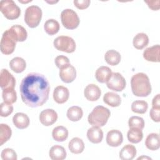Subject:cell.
I'll list each match as a JSON object with an SVG mask.
<instances>
[{"label":"cell","mask_w":160,"mask_h":160,"mask_svg":"<svg viewBox=\"0 0 160 160\" xmlns=\"http://www.w3.org/2000/svg\"><path fill=\"white\" fill-rule=\"evenodd\" d=\"M87 137L90 142L94 144L101 142L103 138V132L99 127L92 126L87 131Z\"/></svg>","instance_id":"cell-19"},{"label":"cell","mask_w":160,"mask_h":160,"mask_svg":"<svg viewBox=\"0 0 160 160\" xmlns=\"http://www.w3.org/2000/svg\"><path fill=\"white\" fill-rule=\"evenodd\" d=\"M39 121L45 126L52 125L58 119V114L52 109H46L41 112L39 114Z\"/></svg>","instance_id":"cell-11"},{"label":"cell","mask_w":160,"mask_h":160,"mask_svg":"<svg viewBox=\"0 0 160 160\" xmlns=\"http://www.w3.org/2000/svg\"><path fill=\"white\" fill-rule=\"evenodd\" d=\"M54 62H55V64L56 65V66L59 69L68 66L70 64L68 58L65 56H63V55L58 56L55 58Z\"/></svg>","instance_id":"cell-39"},{"label":"cell","mask_w":160,"mask_h":160,"mask_svg":"<svg viewBox=\"0 0 160 160\" xmlns=\"http://www.w3.org/2000/svg\"><path fill=\"white\" fill-rule=\"evenodd\" d=\"M128 139L131 143H138L143 138V133L142 129L136 128H130L127 133Z\"/></svg>","instance_id":"cell-30"},{"label":"cell","mask_w":160,"mask_h":160,"mask_svg":"<svg viewBox=\"0 0 160 160\" xmlns=\"http://www.w3.org/2000/svg\"><path fill=\"white\" fill-rule=\"evenodd\" d=\"M49 155L52 160H63L66 158V151L64 147L56 144L51 148Z\"/></svg>","instance_id":"cell-21"},{"label":"cell","mask_w":160,"mask_h":160,"mask_svg":"<svg viewBox=\"0 0 160 160\" xmlns=\"http://www.w3.org/2000/svg\"><path fill=\"white\" fill-rule=\"evenodd\" d=\"M160 46L154 45L146 48L143 52V58L148 61L159 62Z\"/></svg>","instance_id":"cell-16"},{"label":"cell","mask_w":160,"mask_h":160,"mask_svg":"<svg viewBox=\"0 0 160 160\" xmlns=\"http://www.w3.org/2000/svg\"><path fill=\"white\" fill-rule=\"evenodd\" d=\"M48 3H50V4H53V3H56V2H58V1H46Z\"/></svg>","instance_id":"cell-44"},{"label":"cell","mask_w":160,"mask_h":160,"mask_svg":"<svg viewBox=\"0 0 160 160\" xmlns=\"http://www.w3.org/2000/svg\"><path fill=\"white\" fill-rule=\"evenodd\" d=\"M148 108V104L146 101L142 100H137L132 102L131 104V110L132 112L138 114H144Z\"/></svg>","instance_id":"cell-34"},{"label":"cell","mask_w":160,"mask_h":160,"mask_svg":"<svg viewBox=\"0 0 160 160\" xmlns=\"http://www.w3.org/2000/svg\"><path fill=\"white\" fill-rule=\"evenodd\" d=\"M107 87L114 91H122L126 86L124 78L119 72H112L106 81Z\"/></svg>","instance_id":"cell-8"},{"label":"cell","mask_w":160,"mask_h":160,"mask_svg":"<svg viewBox=\"0 0 160 160\" xmlns=\"http://www.w3.org/2000/svg\"><path fill=\"white\" fill-rule=\"evenodd\" d=\"M59 77L64 82H72L76 78V70L72 65L69 64L68 66L60 69Z\"/></svg>","instance_id":"cell-13"},{"label":"cell","mask_w":160,"mask_h":160,"mask_svg":"<svg viewBox=\"0 0 160 160\" xmlns=\"http://www.w3.org/2000/svg\"><path fill=\"white\" fill-rule=\"evenodd\" d=\"M150 118L151 119L156 122H159L160 121V109L151 108L149 112Z\"/></svg>","instance_id":"cell-40"},{"label":"cell","mask_w":160,"mask_h":160,"mask_svg":"<svg viewBox=\"0 0 160 160\" xmlns=\"http://www.w3.org/2000/svg\"><path fill=\"white\" fill-rule=\"evenodd\" d=\"M145 145L149 150H158L160 147V139L159 134L152 132L148 134L145 141Z\"/></svg>","instance_id":"cell-20"},{"label":"cell","mask_w":160,"mask_h":160,"mask_svg":"<svg viewBox=\"0 0 160 160\" xmlns=\"http://www.w3.org/2000/svg\"><path fill=\"white\" fill-rule=\"evenodd\" d=\"M19 89L23 102L29 107L37 108L48 99L50 86L43 74L31 72L22 79Z\"/></svg>","instance_id":"cell-1"},{"label":"cell","mask_w":160,"mask_h":160,"mask_svg":"<svg viewBox=\"0 0 160 160\" xmlns=\"http://www.w3.org/2000/svg\"><path fill=\"white\" fill-rule=\"evenodd\" d=\"M59 28L60 26L59 22L54 19H48L44 24V29L46 32L50 36H52L58 33Z\"/></svg>","instance_id":"cell-32"},{"label":"cell","mask_w":160,"mask_h":160,"mask_svg":"<svg viewBox=\"0 0 160 160\" xmlns=\"http://www.w3.org/2000/svg\"><path fill=\"white\" fill-rule=\"evenodd\" d=\"M67 117L71 121H79L83 115V111L81 108L73 106L70 107L67 111Z\"/></svg>","instance_id":"cell-31"},{"label":"cell","mask_w":160,"mask_h":160,"mask_svg":"<svg viewBox=\"0 0 160 160\" xmlns=\"http://www.w3.org/2000/svg\"><path fill=\"white\" fill-rule=\"evenodd\" d=\"M148 7L152 11H158L160 8V1H144Z\"/></svg>","instance_id":"cell-42"},{"label":"cell","mask_w":160,"mask_h":160,"mask_svg":"<svg viewBox=\"0 0 160 160\" xmlns=\"http://www.w3.org/2000/svg\"><path fill=\"white\" fill-rule=\"evenodd\" d=\"M16 79L13 75L8 69H2L0 72V86L2 89L14 88Z\"/></svg>","instance_id":"cell-10"},{"label":"cell","mask_w":160,"mask_h":160,"mask_svg":"<svg viewBox=\"0 0 160 160\" xmlns=\"http://www.w3.org/2000/svg\"><path fill=\"white\" fill-rule=\"evenodd\" d=\"M111 74L112 71L109 67L102 66L97 69L95 73V77L98 82L104 83L106 82Z\"/></svg>","instance_id":"cell-22"},{"label":"cell","mask_w":160,"mask_h":160,"mask_svg":"<svg viewBox=\"0 0 160 160\" xmlns=\"http://www.w3.org/2000/svg\"><path fill=\"white\" fill-rule=\"evenodd\" d=\"M152 108L156 109H160V94H158L154 96L152 101Z\"/></svg>","instance_id":"cell-43"},{"label":"cell","mask_w":160,"mask_h":160,"mask_svg":"<svg viewBox=\"0 0 160 160\" xmlns=\"http://www.w3.org/2000/svg\"><path fill=\"white\" fill-rule=\"evenodd\" d=\"M54 48L61 51L67 53H72L76 49V42L74 40L67 36H60L57 37L53 42Z\"/></svg>","instance_id":"cell-7"},{"label":"cell","mask_w":160,"mask_h":160,"mask_svg":"<svg viewBox=\"0 0 160 160\" xmlns=\"http://www.w3.org/2000/svg\"><path fill=\"white\" fill-rule=\"evenodd\" d=\"M136 155V149L131 144L125 145L119 152V158L122 160H131Z\"/></svg>","instance_id":"cell-23"},{"label":"cell","mask_w":160,"mask_h":160,"mask_svg":"<svg viewBox=\"0 0 160 160\" xmlns=\"http://www.w3.org/2000/svg\"><path fill=\"white\" fill-rule=\"evenodd\" d=\"M104 59L106 62L111 66L118 65L121 59L120 53L116 50H108L104 54Z\"/></svg>","instance_id":"cell-28"},{"label":"cell","mask_w":160,"mask_h":160,"mask_svg":"<svg viewBox=\"0 0 160 160\" xmlns=\"http://www.w3.org/2000/svg\"><path fill=\"white\" fill-rule=\"evenodd\" d=\"M7 31L16 42H23L27 39L28 32L26 29L21 25H14Z\"/></svg>","instance_id":"cell-12"},{"label":"cell","mask_w":160,"mask_h":160,"mask_svg":"<svg viewBox=\"0 0 160 160\" xmlns=\"http://www.w3.org/2000/svg\"><path fill=\"white\" fill-rule=\"evenodd\" d=\"M12 122L17 128L23 129L29 126L30 121L27 114L23 112H17L12 118Z\"/></svg>","instance_id":"cell-18"},{"label":"cell","mask_w":160,"mask_h":160,"mask_svg":"<svg viewBox=\"0 0 160 160\" xmlns=\"http://www.w3.org/2000/svg\"><path fill=\"white\" fill-rule=\"evenodd\" d=\"M13 112V106L12 104L6 102L1 103L0 105V116L1 117H8Z\"/></svg>","instance_id":"cell-38"},{"label":"cell","mask_w":160,"mask_h":160,"mask_svg":"<svg viewBox=\"0 0 160 160\" xmlns=\"http://www.w3.org/2000/svg\"><path fill=\"white\" fill-rule=\"evenodd\" d=\"M103 101L109 106L118 107L121 103V98L117 93L108 92L103 96Z\"/></svg>","instance_id":"cell-26"},{"label":"cell","mask_w":160,"mask_h":160,"mask_svg":"<svg viewBox=\"0 0 160 160\" xmlns=\"http://www.w3.org/2000/svg\"><path fill=\"white\" fill-rule=\"evenodd\" d=\"M131 86L132 93L138 97H146L151 92L149 79L143 72H138L132 76Z\"/></svg>","instance_id":"cell-2"},{"label":"cell","mask_w":160,"mask_h":160,"mask_svg":"<svg viewBox=\"0 0 160 160\" xmlns=\"http://www.w3.org/2000/svg\"><path fill=\"white\" fill-rule=\"evenodd\" d=\"M42 10L36 5H32L28 7L25 11L24 21L31 28L37 27L42 18Z\"/></svg>","instance_id":"cell-4"},{"label":"cell","mask_w":160,"mask_h":160,"mask_svg":"<svg viewBox=\"0 0 160 160\" xmlns=\"http://www.w3.org/2000/svg\"><path fill=\"white\" fill-rule=\"evenodd\" d=\"M84 94L88 101H96L100 98L101 91L97 85L89 84L85 88Z\"/></svg>","instance_id":"cell-17"},{"label":"cell","mask_w":160,"mask_h":160,"mask_svg":"<svg viewBox=\"0 0 160 160\" xmlns=\"http://www.w3.org/2000/svg\"><path fill=\"white\" fill-rule=\"evenodd\" d=\"M69 96L68 89L63 86H58L55 88L53 92V99L58 104L66 102Z\"/></svg>","instance_id":"cell-15"},{"label":"cell","mask_w":160,"mask_h":160,"mask_svg":"<svg viewBox=\"0 0 160 160\" xmlns=\"http://www.w3.org/2000/svg\"><path fill=\"white\" fill-rule=\"evenodd\" d=\"M73 2L77 8L79 9H84L89 7L91 1L89 0H79L74 1Z\"/></svg>","instance_id":"cell-41"},{"label":"cell","mask_w":160,"mask_h":160,"mask_svg":"<svg viewBox=\"0 0 160 160\" xmlns=\"http://www.w3.org/2000/svg\"><path fill=\"white\" fill-rule=\"evenodd\" d=\"M128 126L130 128H136L142 129L144 127V121L139 116H132L129 119Z\"/></svg>","instance_id":"cell-36"},{"label":"cell","mask_w":160,"mask_h":160,"mask_svg":"<svg viewBox=\"0 0 160 160\" xmlns=\"http://www.w3.org/2000/svg\"><path fill=\"white\" fill-rule=\"evenodd\" d=\"M52 136L56 141H64L68 137V130L64 126H58L53 129L52 131Z\"/></svg>","instance_id":"cell-29"},{"label":"cell","mask_w":160,"mask_h":160,"mask_svg":"<svg viewBox=\"0 0 160 160\" xmlns=\"http://www.w3.org/2000/svg\"><path fill=\"white\" fill-rule=\"evenodd\" d=\"M19 2H22V3H27V2H31V1H21V0H19Z\"/></svg>","instance_id":"cell-45"},{"label":"cell","mask_w":160,"mask_h":160,"mask_svg":"<svg viewBox=\"0 0 160 160\" xmlns=\"http://www.w3.org/2000/svg\"><path fill=\"white\" fill-rule=\"evenodd\" d=\"M0 11L8 19L13 20L18 18L21 9L12 0H2L0 2Z\"/></svg>","instance_id":"cell-5"},{"label":"cell","mask_w":160,"mask_h":160,"mask_svg":"<svg viewBox=\"0 0 160 160\" xmlns=\"http://www.w3.org/2000/svg\"><path fill=\"white\" fill-rule=\"evenodd\" d=\"M61 20L63 26L68 29H74L79 24L78 14L71 9H65L61 13Z\"/></svg>","instance_id":"cell-6"},{"label":"cell","mask_w":160,"mask_h":160,"mask_svg":"<svg viewBox=\"0 0 160 160\" xmlns=\"http://www.w3.org/2000/svg\"><path fill=\"white\" fill-rule=\"evenodd\" d=\"M12 131L11 128L6 124H0V145L2 146L11 138Z\"/></svg>","instance_id":"cell-33"},{"label":"cell","mask_w":160,"mask_h":160,"mask_svg":"<svg viewBox=\"0 0 160 160\" xmlns=\"http://www.w3.org/2000/svg\"><path fill=\"white\" fill-rule=\"evenodd\" d=\"M110 115V111L107 108L102 106H97L89 114L88 122L92 126L99 128L104 126L107 123Z\"/></svg>","instance_id":"cell-3"},{"label":"cell","mask_w":160,"mask_h":160,"mask_svg":"<svg viewBox=\"0 0 160 160\" xmlns=\"http://www.w3.org/2000/svg\"><path fill=\"white\" fill-rule=\"evenodd\" d=\"M2 96L4 102L9 104H13L17 100V94L14 88H8L2 89Z\"/></svg>","instance_id":"cell-35"},{"label":"cell","mask_w":160,"mask_h":160,"mask_svg":"<svg viewBox=\"0 0 160 160\" xmlns=\"http://www.w3.org/2000/svg\"><path fill=\"white\" fill-rule=\"evenodd\" d=\"M16 41L11 36L7 30H6L1 38L0 47L2 54L9 55L12 54L16 48Z\"/></svg>","instance_id":"cell-9"},{"label":"cell","mask_w":160,"mask_h":160,"mask_svg":"<svg viewBox=\"0 0 160 160\" xmlns=\"http://www.w3.org/2000/svg\"><path fill=\"white\" fill-rule=\"evenodd\" d=\"M2 159L3 160H17V154L11 148L4 149L1 154Z\"/></svg>","instance_id":"cell-37"},{"label":"cell","mask_w":160,"mask_h":160,"mask_svg":"<svg viewBox=\"0 0 160 160\" xmlns=\"http://www.w3.org/2000/svg\"><path fill=\"white\" fill-rule=\"evenodd\" d=\"M149 43V38L148 35L143 32L138 33L133 38L132 44L137 49H142Z\"/></svg>","instance_id":"cell-27"},{"label":"cell","mask_w":160,"mask_h":160,"mask_svg":"<svg viewBox=\"0 0 160 160\" xmlns=\"http://www.w3.org/2000/svg\"><path fill=\"white\" fill-rule=\"evenodd\" d=\"M9 67L16 73H21L25 70L26 62L23 58L15 57L10 61Z\"/></svg>","instance_id":"cell-24"},{"label":"cell","mask_w":160,"mask_h":160,"mask_svg":"<svg viewBox=\"0 0 160 160\" xmlns=\"http://www.w3.org/2000/svg\"><path fill=\"white\" fill-rule=\"evenodd\" d=\"M68 148L73 154H80L84 149V143L83 141L78 137L72 138L69 142Z\"/></svg>","instance_id":"cell-25"},{"label":"cell","mask_w":160,"mask_h":160,"mask_svg":"<svg viewBox=\"0 0 160 160\" xmlns=\"http://www.w3.org/2000/svg\"><path fill=\"white\" fill-rule=\"evenodd\" d=\"M123 141L122 132L117 129L110 130L106 136V142L111 147H118Z\"/></svg>","instance_id":"cell-14"}]
</instances>
